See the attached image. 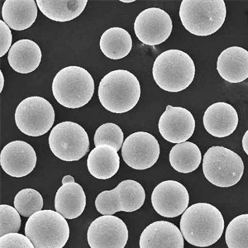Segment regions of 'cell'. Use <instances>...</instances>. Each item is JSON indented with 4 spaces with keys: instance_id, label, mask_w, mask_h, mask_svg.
<instances>
[{
    "instance_id": "6da1fadb",
    "label": "cell",
    "mask_w": 248,
    "mask_h": 248,
    "mask_svg": "<svg viewBox=\"0 0 248 248\" xmlns=\"http://www.w3.org/2000/svg\"><path fill=\"white\" fill-rule=\"evenodd\" d=\"M180 226L186 242L199 248H207L215 244L222 237L224 219L215 206L198 203L186 209Z\"/></svg>"
},
{
    "instance_id": "7a4b0ae2",
    "label": "cell",
    "mask_w": 248,
    "mask_h": 248,
    "mask_svg": "<svg viewBox=\"0 0 248 248\" xmlns=\"http://www.w3.org/2000/svg\"><path fill=\"white\" fill-rule=\"evenodd\" d=\"M99 99L105 109L113 113L129 112L141 97L138 78L127 70H115L100 80Z\"/></svg>"
},
{
    "instance_id": "3957f363",
    "label": "cell",
    "mask_w": 248,
    "mask_h": 248,
    "mask_svg": "<svg viewBox=\"0 0 248 248\" xmlns=\"http://www.w3.org/2000/svg\"><path fill=\"white\" fill-rule=\"evenodd\" d=\"M153 79L161 90L171 93L185 91L195 77V62L185 51L171 49L155 59Z\"/></svg>"
},
{
    "instance_id": "277c9868",
    "label": "cell",
    "mask_w": 248,
    "mask_h": 248,
    "mask_svg": "<svg viewBox=\"0 0 248 248\" xmlns=\"http://www.w3.org/2000/svg\"><path fill=\"white\" fill-rule=\"evenodd\" d=\"M52 93L63 107L77 109L87 105L94 93L93 77L85 68L71 65L54 77Z\"/></svg>"
},
{
    "instance_id": "5b68a950",
    "label": "cell",
    "mask_w": 248,
    "mask_h": 248,
    "mask_svg": "<svg viewBox=\"0 0 248 248\" xmlns=\"http://www.w3.org/2000/svg\"><path fill=\"white\" fill-rule=\"evenodd\" d=\"M226 16L223 0H183L180 8L184 28L198 37H209L218 31Z\"/></svg>"
},
{
    "instance_id": "8992f818",
    "label": "cell",
    "mask_w": 248,
    "mask_h": 248,
    "mask_svg": "<svg viewBox=\"0 0 248 248\" xmlns=\"http://www.w3.org/2000/svg\"><path fill=\"white\" fill-rule=\"evenodd\" d=\"M25 235L35 248H63L70 237V227L57 211L41 210L26 223Z\"/></svg>"
},
{
    "instance_id": "52a82bcc",
    "label": "cell",
    "mask_w": 248,
    "mask_h": 248,
    "mask_svg": "<svg viewBox=\"0 0 248 248\" xmlns=\"http://www.w3.org/2000/svg\"><path fill=\"white\" fill-rule=\"evenodd\" d=\"M203 172L210 183L229 188L237 185L243 177L244 163L233 151L219 146L212 147L203 155Z\"/></svg>"
},
{
    "instance_id": "ba28073f",
    "label": "cell",
    "mask_w": 248,
    "mask_h": 248,
    "mask_svg": "<svg viewBox=\"0 0 248 248\" xmlns=\"http://www.w3.org/2000/svg\"><path fill=\"white\" fill-rule=\"evenodd\" d=\"M49 147L54 155L64 161H77L90 149V139L83 127L74 122H62L51 130Z\"/></svg>"
},
{
    "instance_id": "9c48e42d",
    "label": "cell",
    "mask_w": 248,
    "mask_h": 248,
    "mask_svg": "<svg viewBox=\"0 0 248 248\" xmlns=\"http://www.w3.org/2000/svg\"><path fill=\"white\" fill-rule=\"evenodd\" d=\"M55 122V110L50 102L40 96L23 99L15 111L17 128L30 137H41L48 133Z\"/></svg>"
},
{
    "instance_id": "30bf717a",
    "label": "cell",
    "mask_w": 248,
    "mask_h": 248,
    "mask_svg": "<svg viewBox=\"0 0 248 248\" xmlns=\"http://www.w3.org/2000/svg\"><path fill=\"white\" fill-rule=\"evenodd\" d=\"M145 200L146 193L141 184L126 180L115 189L101 192L96 198L95 207L103 215H113L120 211L131 213L141 209Z\"/></svg>"
},
{
    "instance_id": "8fae6325",
    "label": "cell",
    "mask_w": 248,
    "mask_h": 248,
    "mask_svg": "<svg viewBox=\"0 0 248 248\" xmlns=\"http://www.w3.org/2000/svg\"><path fill=\"white\" fill-rule=\"evenodd\" d=\"M122 155L125 163L133 169H149L157 161L160 145L151 133L137 132L125 139Z\"/></svg>"
},
{
    "instance_id": "7c38bea8",
    "label": "cell",
    "mask_w": 248,
    "mask_h": 248,
    "mask_svg": "<svg viewBox=\"0 0 248 248\" xmlns=\"http://www.w3.org/2000/svg\"><path fill=\"white\" fill-rule=\"evenodd\" d=\"M173 24L170 15L159 8H149L139 14L134 31L139 41L148 46L165 43L171 34Z\"/></svg>"
},
{
    "instance_id": "4fadbf2b",
    "label": "cell",
    "mask_w": 248,
    "mask_h": 248,
    "mask_svg": "<svg viewBox=\"0 0 248 248\" xmlns=\"http://www.w3.org/2000/svg\"><path fill=\"white\" fill-rule=\"evenodd\" d=\"M87 240L91 248H124L128 240V229L121 218L103 215L91 223Z\"/></svg>"
},
{
    "instance_id": "5bb4252c",
    "label": "cell",
    "mask_w": 248,
    "mask_h": 248,
    "mask_svg": "<svg viewBox=\"0 0 248 248\" xmlns=\"http://www.w3.org/2000/svg\"><path fill=\"white\" fill-rule=\"evenodd\" d=\"M189 203V192L178 181H163L155 186L152 194L153 208L162 217L180 216L188 209Z\"/></svg>"
},
{
    "instance_id": "9a60e30c",
    "label": "cell",
    "mask_w": 248,
    "mask_h": 248,
    "mask_svg": "<svg viewBox=\"0 0 248 248\" xmlns=\"http://www.w3.org/2000/svg\"><path fill=\"white\" fill-rule=\"evenodd\" d=\"M158 128L165 140L171 143H182L195 133V119L185 108L168 105L159 119Z\"/></svg>"
},
{
    "instance_id": "2e32d148",
    "label": "cell",
    "mask_w": 248,
    "mask_h": 248,
    "mask_svg": "<svg viewBox=\"0 0 248 248\" xmlns=\"http://www.w3.org/2000/svg\"><path fill=\"white\" fill-rule=\"evenodd\" d=\"M37 153L30 144L14 141L7 144L0 154V164L3 171L12 177L29 175L37 165Z\"/></svg>"
},
{
    "instance_id": "e0dca14e",
    "label": "cell",
    "mask_w": 248,
    "mask_h": 248,
    "mask_svg": "<svg viewBox=\"0 0 248 248\" xmlns=\"http://www.w3.org/2000/svg\"><path fill=\"white\" fill-rule=\"evenodd\" d=\"M238 125V114L231 105L217 102L210 105L203 114L206 131L215 138H226L235 132Z\"/></svg>"
},
{
    "instance_id": "ac0fdd59",
    "label": "cell",
    "mask_w": 248,
    "mask_h": 248,
    "mask_svg": "<svg viewBox=\"0 0 248 248\" xmlns=\"http://www.w3.org/2000/svg\"><path fill=\"white\" fill-rule=\"evenodd\" d=\"M140 248H184L181 230L174 223L157 221L144 229L140 236Z\"/></svg>"
},
{
    "instance_id": "d6986e66",
    "label": "cell",
    "mask_w": 248,
    "mask_h": 248,
    "mask_svg": "<svg viewBox=\"0 0 248 248\" xmlns=\"http://www.w3.org/2000/svg\"><path fill=\"white\" fill-rule=\"evenodd\" d=\"M217 70L226 81H244L248 78V51L240 46L227 48L217 58Z\"/></svg>"
},
{
    "instance_id": "ffe728a7",
    "label": "cell",
    "mask_w": 248,
    "mask_h": 248,
    "mask_svg": "<svg viewBox=\"0 0 248 248\" xmlns=\"http://www.w3.org/2000/svg\"><path fill=\"white\" fill-rule=\"evenodd\" d=\"M34 0H6L2 7L3 22L15 31H23L33 25L37 17Z\"/></svg>"
},
{
    "instance_id": "44dd1931",
    "label": "cell",
    "mask_w": 248,
    "mask_h": 248,
    "mask_svg": "<svg viewBox=\"0 0 248 248\" xmlns=\"http://www.w3.org/2000/svg\"><path fill=\"white\" fill-rule=\"evenodd\" d=\"M42 57L43 53L37 43L30 39H21L12 46L8 61L17 73L29 74L37 70Z\"/></svg>"
},
{
    "instance_id": "7402d4cb",
    "label": "cell",
    "mask_w": 248,
    "mask_h": 248,
    "mask_svg": "<svg viewBox=\"0 0 248 248\" xmlns=\"http://www.w3.org/2000/svg\"><path fill=\"white\" fill-rule=\"evenodd\" d=\"M86 196L77 182L62 185L55 196V209L66 219H75L85 211Z\"/></svg>"
},
{
    "instance_id": "603a6c76",
    "label": "cell",
    "mask_w": 248,
    "mask_h": 248,
    "mask_svg": "<svg viewBox=\"0 0 248 248\" xmlns=\"http://www.w3.org/2000/svg\"><path fill=\"white\" fill-rule=\"evenodd\" d=\"M120 158L118 152L108 145L95 147L87 159V167L91 175L99 180H108L118 173Z\"/></svg>"
},
{
    "instance_id": "cb8c5ba5",
    "label": "cell",
    "mask_w": 248,
    "mask_h": 248,
    "mask_svg": "<svg viewBox=\"0 0 248 248\" xmlns=\"http://www.w3.org/2000/svg\"><path fill=\"white\" fill-rule=\"evenodd\" d=\"M87 0H37L40 11L55 22L65 23L81 15Z\"/></svg>"
},
{
    "instance_id": "d4e9b609",
    "label": "cell",
    "mask_w": 248,
    "mask_h": 248,
    "mask_svg": "<svg viewBox=\"0 0 248 248\" xmlns=\"http://www.w3.org/2000/svg\"><path fill=\"white\" fill-rule=\"evenodd\" d=\"M99 46L102 52L108 58L123 59L132 51L133 39L125 29L111 28L102 34Z\"/></svg>"
},
{
    "instance_id": "484cf974",
    "label": "cell",
    "mask_w": 248,
    "mask_h": 248,
    "mask_svg": "<svg viewBox=\"0 0 248 248\" xmlns=\"http://www.w3.org/2000/svg\"><path fill=\"white\" fill-rule=\"evenodd\" d=\"M169 160L173 169L180 173L188 174L199 168L202 161V155L196 144L186 141L172 147Z\"/></svg>"
},
{
    "instance_id": "4316f807",
    "label": "cell",
    "mask_w": 248,
    "mask_h": 248,
    "mask_svg": "<svg viewBox=\"0 0 248 248\" xmlns=\"http://www.w3.org/2000/svg\"><path fill=\"white\" fill-rule=\"evenodd\" d=\"M225 241L229 248H248V215L232 220L226 229Z\"/></svg>"
},
{
    "instance_id": "83f0119b",
    "label": "cell",
    "mask_w": 248,
    "mask_h": 248,
    "mask_svg": "<svg viewBox=\"0 0 248 248\" xmlns=\"http://www.w3.org/2000/svg\"><path fill=\"white\" fill-rule=\"evenodd\" d=\"M43 198L39 192L33 189H23L15 198V207L20 215L30 217L43 208Z\"/></svg>"
},
{
    "instance_id": "f1b7e54d",
    "label": "cell",
    "mask_w": 248,
    "mask_h": 248,
    "mask_svg": "<svg viewBox=\"0 0 248 248\" xmlns=\"http://www.w3.org/2000/svg\"><path fill=\"white\" fill-rule=\"evenodd\" d=\"M124 139L123 130L119 126L113 123H107L96 130L93 142L95 147L108 145L119 152L124 145Z\"/></svg>"
},
{
    "instance_id": "f546056e",
    "label": "cell",
    "mask_w": 248,
    "mask_h": 248,
    "mask_svg": "<svg viewBox=\"0 0 248 248\" xmlns=\"http://www.w3.org/2000/svg\"><path fill=\"white\" fill-rule=\"evenodd\" d=\"M21 227L20 214L17 209L7 204L0 205V235L17 233Z\"/></svg>"
},
{
    "instance_id": "4dcf8cb0",
    "label": "cell",
    "mask_w": 248,
    "mask_h": 248,
    "mask_svg": "<svg viewBox=\"0 0 248 248\" xmlns=\"http://www.w3.org/2000/svg\"><path fill=\"white\" fill-rule=\"evenodd\" d=\"M0 248H35L27 236L20 233H9L0 238Z\"/></svg>"
},
{
    "instance_id": "1f68e13d",
    "label": "cell",
    "mask_w": 248,
    "mask_h": 248,
    "mask_svg": "<svg viewBox=\"0 0 248 248\" xmlns=\"http://www.w3.org/2000/svg\"><path fill=\"white\" fill-rule=\"evenodd\" d=\"M11 30L3 20L0 21V57H3L11 49Z\"/></svg>"
},
{
    "instance_id": "d6a6232c",
    "label": "cell",
    "mask_w": 248,
    "mask_h": 248,
    "mask_svg": "<svg viewBox=\"0 0 248 248\" xmlns=\"http://www.w3.org/2000/svg\"><path fill=\"white\" fill-rule=\"evenodd\" d=\"M243 148L246 154L248 155V130L246 132L245 134L243 136Z\"/></svg>"
},
{
    "instance_id": "836d02e7",
    "label": "cell",
    "mask_w": 248,
    "mask_h": 248,
    "mask_svg": "<svg viewBox=\"0 0 248 248\" xmlns=\"http://www.w3.org/2000/svg\"><path fill=\"white\" fill-rule=\"evenodd\" d=\"M75 182V179L73 176L71 175H65V177L62 179V185H65V184L74 183Z\"/></svg>"
},
{
    "instance_id": "e575fe53",
    "label": "cell",
    "mask_w": 248,
    "mask_h": 248,
    "mask_svg": "<svg viewBox=\"0 0 248 248\" xmlns=\"http://www.w3.org/2000/svg\"><path fill=\"white\" fill-rule=\"evenodd\" d=\"M0 92L3 91V85H4V78H3V72L0 71Z\"/></svg>"
},
{
    "instance_id": "d590c367",
    "label": "cell",
    "mask_w": 248,
    "mask_h": 248,
    "mask_svg": "<svg viewBox=\"0 0 248 248\" xmlns=\"http://www.w3.org/2000/svg\"><path fill=\"white\" fill-rule=\"evenodd\" d=\"M121 2H123V3H133V2H135V1H134V0H121Z\"/></svg>"
}]
</instances>
